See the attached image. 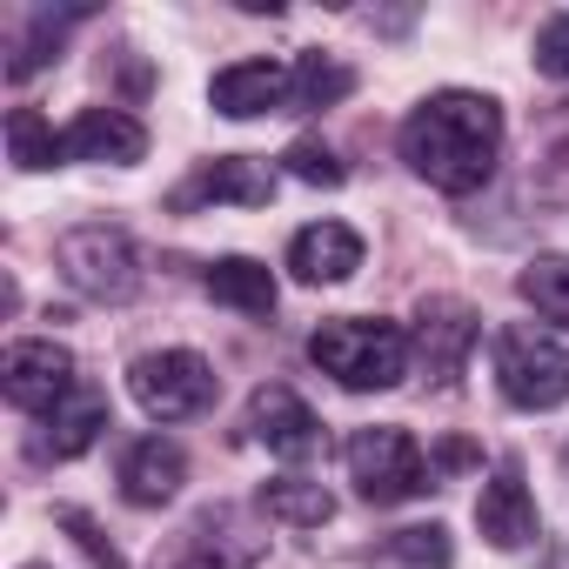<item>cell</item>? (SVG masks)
<instances>
[{"instance_id": "cell-1", "label": "cell", "mask_w": 569, "mask_h": 569, "mask_svg": "<svg viewBox=\"0 0 569 569\" xmlns=\"http://www.w3.org/2000/svg\"><path fill=\"white\" fill-rule=\"evenodd\" d=\"M402 161L436 194H476L502 161V108L476 88H442L402 121Z\"/></svg>"}, {"instance_id": "cell-2", "label": "cell", "mask_w": 569, "mask_h": 569, "mask_svg": "<svg viewBox=\"0 0 569 569\" xmlns=\"http://www.w3.org/2000/svg\"><path fill=\"white\" fill-rule=\"evenodd\" d=\"M409 329L402 322H382V316H336L309 336V362L322 376H336L342 389L369 396V389H396L409 376Z\"/></svg>"}, {"instance_id": "cell-3", "label": "cell", "mask_w": 569, "mask_h": 569, "mask_svg": "<svg viewBox=\"0 0 569 569\" xmlns=\"http://www.w3.org/2000/svg\"><path fill=\"white\" fill-rule=\"evenodd\" d=\"M496 389L516 409L569 402V329H556V322H509V329H496Z\"/></svg>"}, {"instance_id": "cell-4", "label": "cell", "mask_w": 569, "mask_h": 569, "mask_svg": "<svg viewBox=\"0 0 569 569\" xmlns=\"http://www.w3.org/2000/svg\"><path fill=\"white\" fill-rule=\"evenodd\" d=\"M54 261H61V274L74 281L88 302H134L141 296V248L121 228H108V221L68 228L54 241Z\"/></svg>"}, {"instance_id": "cell-5", "label": "cell", "mask_w": 569, "mask_h": 569, "mask_svg": "<svg viewBox=\"0 0 569 569\" xmlns=\"http://www.w3.org/2000/svg\"><path fill=\"white\" fill-rule=\"evenodd\" d=\"M342 456H349V482H356V496L376 502V509H389V502H416V496L429 489V462H422L416 436L396 429V422L356 429Z\"/></svg>"}, {"instance_id": "cell-6", "label": "cell", "mask_w": 569, "mask_h": 569, "mask_svg": "<svg viewBox=\"0 0 569 569\" xmlns=\"http://www.w3.org/2000/svg\"><path fill=\"white\" fill-rule=\"evenodd\" d=\"M128 389H134V402H141L154 422H188V416H201V409L221 396V376H214V362L194 356V349H154V356H134Z\"/></svg>"}, {"instance_id": "cell-7", "label": "cell", "mask_w": 569, "mask_h": 569, "mask_svg": "<svg viewBox=\"0 0 569 569\" xmlns=\"http://www.w3.org/2000/svg\"><path fill=\"white\" fill-rule=\"evenodd\" d=\"M0 389H8V402L21 416H54L81 382H74V356L61 342H8V356H0Z\"/></svg>"}, {"instance_id": "cell-8", "label": "cell", "mask_w": 569, "mask_h": 569, "mask_svg": "<svg viewBox=\"0 0 569 569\" xmlns=\"http://www.w3.org/2000/svg\"><path fill=\"white\" fill-rule=\"evenodd\" d=\"M416 356H422V369H429V382H442V389H456V376H462V362H469V349L482 342V316L462 302V296H422L416 302Z\"/></svg>"}, {"instance_id": "cell-9", "label": "cell", "mask_w": 569, "mask_h": 569, "mask_svg": "<svg viewBox=\"0 0 569 569\" xmlns=\"http://www.w3.org/2000/svg\"><path fill=\"white\" fill-rule=\"evenodd\" d=\"M248 429H254V442H261L268 456H281V462H309V456H322V422H316V409H309L296 389H281V382L254 389Z\"/></svg>"}, {"instance_id": "cell-10", "label": "cell", "mask_w": 569, "mask_h": 569, "mask_svg": "<svg viewBox=\"0 0 569 569\" xmlns=\"http://www.w3.org/2000/svg\"><path fill=\"white\" fill-rule=\"evenodd\" d=\"M208 201H234V208H268L274 201V168L254 154H214L194 168V181H181L168 194V208H208Z\"/></svg>"}, {"instance_id": "cell-11", "label": "cell", "mask_w": 569, "mask_h": 569, "mask_svg": "<svg viewBox=\"0 0 569 569\" xmlns=\"http://www.w3.org/2000/svg\"><path fill=\"white\" fill-rule=\"evenodd\" d=\"M476 529H482L489 549H522L536 536V496L522 482V456H502L489 469V482L476 496Z\"/></svg>"}, {"instance_id": "cell-12", "label": "cell", "mask_w": 569, "mask_h": 569, "mask_svg": "<svg viewBox=\"0 0 569 569\" xmlns=\"http://www.w3.org/2000/svg\"><path fill=\"white\" fill-rule=\"evenodd\" d=\"M289 94H296V68H281V61H234L208 81V101L228 121L274 114V108H289Z\"/></svg>"}, {"instance_id": "cell-13", "label": "cell", "mask_w": 569, "mask_h": 569, "mask_svg": "<svg viewBox=\"0 0 569 569\" xmlns=\"http://www.w3.org/2000/svg\"><path fill=\"white\" fill-rule=\"evenodd\" d=\"M181 482H188V456H181V442H168V436H141V442L121 449V496H128L134 509H168V502L181 496Z\"/></svg>"}, {"instance_id": "cell-14", "label": "cell", "mask_w": 569, "mask_h": 569, "mask_svg": "<svg viewBox=\"0 0 569 569\" xmlns=\"http://www.w3.org/2000/svg\"><path fill=\"white\" fill-rule=\"evenodd\" d=\"M362 268V234L349 221H309L296 228L289 241V274L309 281V289H322V281H349Z\"/></svg>"}, {"instance_id": "cell-15", "label": "cell", "mask_w": 569, "mask_h": 569, "mask_svg": "<svg viewBox=\"0 0 569 569\" xmlns=\"http://www.w3.org/2000/svg\"><path fill=\"white\" fill-rule=\"evenodd\" d=\"M148 154V128L128 108H81L68 128V161H108V168H134Z\"/></svg>"}, {"instance_id": "cell-16", "label": "cell", "mask_w": 569, "mask_h": 569, "mask_svg": "<svg viewBox=\"0 0 569 569\" xmlns=\"http://www.w3.org/2000/svg\"><path fill=\"white\" fill-rule=\"evenodd\" d=\"M201 289L221 302V309H241V316H254V322H268L274 316V274L254 261V254H221V261H208V274H201Z\"/></svg>"}, {"instance_id": "cell-17", "label": "cell", "mask_w": 569, "mask_h": 569, "mask_svg": "<svg viewBox=\"0 0 569 569\" xmlns=\"http://www.w3.org/2000/svg\"><path fill=\"white\" fill-rule=\"evenodd\" d=\"M254 502H261L268 522H289V529H322L336 516V496L322 482H309V476H274V482H261Z\"/></svg>"}, {"instance_id": "cell-18", "label": "cell", "mask_w": 569, "mask_h": 569, "mask_svg": "<svg viewBox=\"0 0 569 569\" xmlns=\"http://www.w3.org/2000/svg\"><path fill=\"white\" fill-rule=\"evenodd\" d=\"M101 429H108V396L101 389H74L54 416H48V456H88L94 442H101Z\"/></svg>"}, {"instance_id": "cell-19", "label": "cell", "mask_w": 569, "mask_h": 569, "mask_svg": "<svg viewBox=\"0 0 569 569\" xmlns=\"http://www.w3.org/2000/svg\"><path fill=\"white\" fill-rule=\"evenodd\" d=\"M8 161L21 174H41V168H61L68 161V134H54V121L41 108H8Z\"/></svg>"}, {"instance_id": "cell-20", "label": "cell", "mask_w": 569, "mask_h": 569, "mask_svg": "<svg viewBox=\"0 0 569 569\" xmlns=\"http://www.w3.org/2000/svg\"><path fill=\"white\" fill-rule=\"evenodd\" d=\"M74 21H88V8H61V14H54V8H41V14H34V28L14 41L8 81H34L48 61H61V41H68V28H74Z\"/></svg>"}, {"instance_id": "cell-21", "label": "cell", "mask_w": 569, "mask_h": 569, "mask_svg": "<svg viewBox=\"0 0 569 569\" xmlns=\"http://www.w3.org/2000/svg\"><path fill=\"white\" fill-rule=\"evenodd\" d=\"M516 296H522L542 322L569 329V254H536V261H522Z\"/></svg>"}, {"instance_id": "cell-22", "label": "cell", "mask_w": 569, "mask_h": 569, "mask_svg": "<svg viewBox=\"0 0 569 569\" xmlns=\"http://www.w3.org/2000/svg\"><path fill=\"white\" fill-rule=\"evenodd\" d=\"M349 88H356V74H349L336 54H302V61H296V94H289V108H336V101H349Z\"/></svg>"}, {"instance_id": "cell-23", "label": "cell", "mask_w": 569, "mask_h": 569, "mask_svg": "<svg viewBox=\"0 0 569 569\" xmlns=\"http://www.w3.org/2000/svg\"><path fill=\"white\" fill-rule=\"evenodd\" d=\"M382 569H449V529L422 522V529H396L389 549L376 556Z\"/></svg>"}, {"instance_id": "cell-24", "label": "cell", "mask_w": 569, "mask_h": 569, "mask_svg": "<svg viewBox=\"0 0 569 569\" xmlns=\"http://www.w3.org/2000/svg\"><path fill=\"white\" fill-rule=\"evenodd\" d=\"M281 168H289L296 181H309V188H342V181H349V168L336 161V148H329V141H289Z\"/></svg>"}, {"instance_id": "cell-25", "label": "cell", "mask_w": 569, "mask_h": 569, "mask_svg": "<svg viewBox=\"0 0 569 569\" xmlns=\"http://www.w3.org/2000/svg\"><path fill=\"white\" fill-rule=\"evenodd\" d=\"M54 522H61V529H68V536L81 542V556H88L94 569H128V562H121V549L108 542V529H101V522H94L88 509H74V502H61V509H54Z\"/></svg>"}, {"instance_id": "cell-26", "label": "cell", "mask_w": 569, "mask_h": 569, "mask_svg": "<svg viewBox=\"0 0 569 569\" xmlns=\"http://www.w3.org/2000/svg\"><path fill=\"white\" fill-rule=\"evenodd\" d=\"M536 74L569 81V14H549V21L536 28Z\"/></svg>"}, {"instance_id": "cell-27", "label": "cell", "mask_w": 569, "mask_h": 569, "mask_svg": "<svg viewBox=\"0 0 569 569\" xmlns=\"http://www.w3.org/2000/svg\"><path fill=\"white\" fill-rule=\"evenodd\" d=\"M21 569H48V562H21Z\"/></svg>"}]
</instances>
